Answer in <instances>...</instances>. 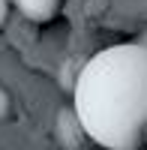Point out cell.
<instances>
[{
    "instance_id": "cell-4",
    "label": "cell",
    "mask_w": 147,
    "mask_h": 150,
    "mask_svg": "<svg viewBox=\"0 0 147 150\" xmlns=\"http://www.w3.org/2000/svg\"><path fill=\"white\" fill-rule=\"evenodd\" d=\"M9 114H12V96L6 87H0V123L9 120Z\"/></svg>"
},
{
    "instance_id": "cell-6",
    "label": "cell",
    "mask_w": 147,
    "mask_h": 150,
    "mask_svg": "<svg viewBox=\"0 0 147 150\" xmlns=\"http://www.w3.org/2000/svg\"><path fill=\"white\" fill-rule=\"evenodd\" d=\"M141 42H144V45H147V30H144V36H141Z\"/></svg>"
},
{
    "instance_id": "cell-2",
    "label": "cell",
    "mask_w": 147,
    "mask_h": 150,
    "mask_svg": "<svg viewBox=\"0 0 147 150\" xmlns=\"http://www.w3.org/2000/svg\"><path fill=\"white\" fill-rule=\"evenodd\" d=\"M84 126L75 114V108H63L54 117V141L60 144V150H81V138H84Z\"/></svg>"
},
{
    "instance_id": "cell-1",
    "label": "cell",
    "mask_w": 147,
    "mask_h": 150,
    "mask_svg": "<svg viewBox=\"0 0 147 150\" xmlns=\"http://www.w3.org/2000/svg\"><path fill=\"white\" fill-rule=\"evenodd\" d=\"M72 108L87 138L108 150H138L147 132V45L96 51L75 75Z\"/></svg>"
},
{
    "instance_id": "cell-5",
    "label": "cell",
    "mask_w": 147,
    "mask_h": 150,
    "mask_svg": "<svg viewBox=\"0 0 147 150\" xmlns=\"http://www.w3.org/2000/svg\"><path fill=\"white\" fill-rule=\"evenodd\" d=\"M6 15H9V0H0V27L6 24Z\"/></svg>"
},
{
    "instance_id": "cell-3",
    "label": "cell",
    "mask_w": 147,
    "mask_h": 150,
    "mask_svg": "<svg viewBox=\"0 0 147 150\" xmlns=\"http://www.w3.org/2000/svg\"><path fill=\"white\" fill-rule=\"evenodd\" d=\"M12 3L18 6V12L24 18H30L36 24L51 21L57 15V9H60V0H12Z\"/></svg>"
}]
</instances>
